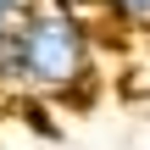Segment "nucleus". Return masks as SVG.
<instances>
[{
	"label": "nucleus",
	"mask_w": 150,
	"mask_h": 150,
	"mask_svg": "<svg viewBox=\"0 0 150 150\" xmlns=\"http://www.w3.org/2000/svg\"><path fill=\"white\" fill-rule=\"evenodd\" d=\"M11 56L22 72V95H72L89 83L95 72V45L89 28L78 22V11L61 6H28L11 17Z\"/></svg>",
	"instance_id": "obj_1"
},
{
	"label": "nucleus",
	"mask_w": 150,
	"mask_h": 150,
	"mask_svg": "<svg viewBox=\"0 0 150 150\" xmlns=\"http://www.w3.org/2000/svg\"><path fill=\"white\" fill-rule=\"evenodd\" d=\"M100 11L134 33H150V0H100Z\"/></svg>",
	"instance_id": "obj_2"
},
{
	"label": "nucleus",
	"mask_w": 150,
	"mask_h": 150,
	"mask_svg": "<svg viewBox=\"0 0 150 150\" xmlns=\"http://www.w3.org/2000/svg\"><path fill=\"white\" fill-rule=\"evenodd\" d=\"M17 117H22V128H33L39 139H56V117L45 111V95H17Z\"/></svg>",
	"instance_id": "obj_3"
},
{
	"label": "nucleus",
	"mask_w": 150,
	"mask_h": 150,
	"mask_svg": "<svg viewBox=\"0 0 150 150\" xmlns=\"http://www.w3.org/2000/svg\"><path fill=\"white\" fill-rule=\"evenodd\" d=\"M28 6H33V0H0V11H11V17H17V11H28Z\"/></svg>",
	"instance_id": "obj_4"
},
{
	"label": "nucleus",
	"mask_w": 150,
	"mask_h": 150,
	"mask_svg": "<svg viewBox=\"0 0 150 150\" xmlns=\"http://www.w3.org/2000/svg\"><path fill=\"white\" fill-rule=\"evenodd\" d=\"M33 6H61V11H72V0H33Z\"/></svg>",
	"instance_id": "obj_5"
},
{
	"label": "nucleus",
	"mask_w": 150,
	"mask_h": 150,
	"mask_svg": "<svg viewBox=\"0 0 150 150\" xmlns=\"http://www.w3.org/2000/svg\"><path fill=\"white\" fill-rule=\"evenodd\" d=\"M6 28H11V11H0V39H6Z\"/></svg>",
	"instance_id": "obj_6"
}]
</instances>
